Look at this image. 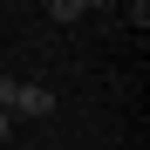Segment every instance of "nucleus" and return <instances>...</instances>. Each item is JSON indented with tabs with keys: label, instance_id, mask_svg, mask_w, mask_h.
Returning <instances> with one entry per match:
<instances>
[{
	"label": "nucleus",
	"instance_id": "f257e3e1",
	"mask_svg": "<svg viewBox=\"0 0 150 150\" xmlns=\"http://www.w3.org/2000/svg\"><path fill=\"white\" fill-rule=\"evenodd\" d=\"M14 116H28V123L55 116V89H41V82H21V96H14Z\"/></svg>",
	"mask_w": 150,
	"mask_h": 150
},
{
	"label": "nucleus",
	"instance_id": "f03ea898",
	"mask_svg": "<svg viewBox=\"0 0 150 150\" xmlns=\"http://www.w3.org/2000/svg\"><path fill=\"white\" fill-rule=\"evenodd\" d=\"M89 0H48V21H82Z\"/></svg>",
	"mask_w": 150,
	"mask_h": 150
},
{
	"label": "nucleus",
	"instance_id": "7ed1b4c3",
	"mask_svg": "<svg viewBox=\"0 0 150 150\" xmlns=\"http://www.w3.org/2000/svg\"><path fill=\"white\" fill-rule=\"evenodd\" d=\"M14 96H21V82H14V75H0V109H7V116H14Z\"/></svg>",
	"mask_w": 150,
	"mask_h": 150
},
{
	"label": "nucleus",
	"instance_id": "20e7f679",
	"mask_svg": "<svg viewBox=\"0 0 150 150\" xmlns=\"http://www.w3.org/2000/svg\"><path fill=\"white\" fill-rule=\"evenodd\" d=\"M7 137H14V116H7V109H0V143H7Z\"/></svg>",
	"mask_w": 150,
	"mask_h": 150
}]
</instances>
